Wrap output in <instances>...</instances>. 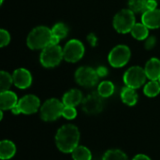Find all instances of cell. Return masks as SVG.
<instances>
[{
    "mask_svg": "<svg viewBox=\"0 0 160 160\" xmlns=\"http://www.w3.org/2000/svg\"><path fill=\"white\" fill-rule=\"evenodd\" d=\"M155 43H156V38H155L154 37H148L147 41H146V43H145L146 48H147V49H151V48H153V47H154V45H155Z\"/></svg>",
    "mask_w": 160,
    "mask_h": 160,
    "instance_id": "cell-29",
    "label": "cell"
},
{
    "mask_svg": "<svg viewBox=\"0 0 160 160\" xmlns=\"http://www.w3.org/2000/svg\"><path fill=\"white\" fill-rule=\"evenodd\" d=\"M114 84L110 81H103L98 86V94L102 98H109L114 93Z\"/></svg>",
    "mask_w": 160,
    "mask_h": 160,
    "instance_id": "cell-22",
    "label": "cell"
},
{
    "mask_svg": "<svg viewBox=\"0 0 160 160\" xmlns=\"http://www.w3.org/2000/svg\"><path fill=\"white\" fill-rule=\"evenodd\" d=\"M131 56L130 49L124 44H120L112 48V50L109 52L108 61L112 68H119L126 66Z\"/></svg>",
    "mask_w": 160,
    "mask_h": 160,
    "instance_id": "cell-7",
    "label": "cell"
},
{
    "mask_svg": "<svg viewBox=\"0 0 160 160\" xmlns=\"http://www.w3.org/2000/svg\"><path fill=\"white\" fill-rule=\"evenodd\" d=\"M9 41H10L9 33L5 29H1L0 30V46L5 47V46L8 45Z\"/></svg>",
    "mask_w": 160,
    "mask_h": 160,
    "instance_id": "cell-28",
    "label": "cell"
},
{
    "mask_svg": "<svg viewBox=\"0 0 160 160\" xmlns=\"http://www.w3.org/2000/svg\"><path fill=\"white\" fill-rule=\"evenodd\" d=\"M18 102L19 99L14 92L7 90L0 93V109L2 111H11L15 106H17Z\"/></svg>",
    "mask_w": 160,
    "mask_h": 160,
    "instance_id": "cell-14",
    "label": "cell"
},
{
    "mask_svg": "<svg viewBox=\"0 0 160 160\" xmlns=\"http://www.w3.org/2000/svg\"><path fill=\"white\" fill-rule=\"evenodd\" d=\"M12 79L13 84L19 89H26L30 87L33 81L31 72L24 68L15 69L12 73Z\"/></svg>",
    "mask_w": 160,
    "mask_h": 160,
    "instance_id": "cell-12",
    "label": "cell"
},
{
    "mask_svg": "<svg viewBox=\"0 0 160 160\" xmlns=\"http://www.w3.org/2000/svg\"><path fill=\"white\" fill-rule=\"evenodd\" d=\"M149 0H129L128 7L134 13H144L148 10Z\"/></svg>",
    "mask_w": 160,
    "mask_h": 160,
    "instance_id": "cell-23",
    "label": "cell"
},
{
    "mask_svg": "<svg viewBox=\"0 0 160 160\" xmlns=\"http://www.w3.org/2000/svg\"><path fill=\"white\" fill-rule=\"evenodd\" d=\"M64 59L63 48L59 45H52L50 44L41 50L39 55L40 64L47 68H52L57 67L61 61Z\"/></svg>",
    "mask_w": 160,
    "mask_h": 160,
    "instance_id": "cell-3",
    "label": "cell"
},
{
    "mask_svg": "<svg viewBox=\"0 0 160 160\" xmlns=\"http://www.w3.org/2000/svg\"><path fill=\"white\" fill-rule=\"evenodd\" d=\"M132 160H152L148 156L144 155V154H139L137 155Z\"/></svg>",
    "mask_w": 160,
    "mask_h": 160,
    "instance_id": "cell-30",
    "label": "cell"
},
{
    "mask_svg": "<svg viewBox=\"0 0 160 160\" xmlns=\"http://www.w3.org/2000/svg\"><path fill=\"white\" fill-rule=\"evenodd\" d=\"M40 100L37 96L26 95L19 99L17 106L11 110V112L15 115L20 113L29 115L36 113L38 110H40Z\"/></svg>",
    "mask_w": 160,
    "mask_h": 160,
    "instance_id": "cell-6",
    "label": "cell"
},
{
    "mask_svg": "<svg viewBox=\"0 0 160 160\" xmlns=\"http://www.w3.org/2000/svg\"><path fill=\"white\" fill-rule=\"evenodd\" d=\"M102 97L98 94H90L86 98H83L82 110L86 114L89 115H96L101 112L103 110V100Z\"/></svg>",
    "mask_w": 160,
    "mask_h": 160,
    "instance_id": "cell-11",
    "label": "cell"
},
{
    "mask_svg": "<svg viewBox=\"0 0 160 160\" xmlns=\"http://www.w3.org/2000/svg\"><path fill=\"white\" fill-rule=\"evenodd\" d=\"M83 100L82 93L79 89H70L67 93L64 94L62 102L65 106L76 107L81 104Z\"/></svg>",
    "mask_w": 160,
    "mask_h": 160,
    "instance_id": "cell-16",
    "label": "cell"
},
{
    "mask_svg": "<svg viewBox=\"0 0 160 160\" xmlns=\"http://www.w3.org/2000/svg\"><path fill=\"white\" fill-rule=\"evenodd\" d=\"M130 33L135 39L143 40V39L148 38L149 28L142 22H136L135 25L133 26V28L131 29Z\"/></svg>",
    "mask_w": 160,
    "mask_h": 160,
    "instance_id": "cell-19",
    "label": "cell"
},
{
    "mask_svg": "<svg viewBox=\"0 0 160 160\" xmlns=\"http://www.w3.org/2000/svg\"><path fill=\"white\" fill-rule=\"evenodd\" d=\"M102 160H128V158L122 150L111 149L103 155Z\"/></svg>",
    "mask_w": 160,
    "mask_h": 160,
    "instance_id": "cell-25",
    "label": "cell"
},
{
    "mask_svg": "<svg viewBox=\"0 0 160 160\" xmlns=\"http://www.w3.org/2000/svg\"><path fill=\"white\" fill-rule=\"evenodd\" d=\"M97 71H98V73L99 77H101V76H105V75L107 74V69H106L105 68H103V67L98 68L97 69Z\"/></svg>",
    "mask_w": 160,
    "mask_h": 160,
    "instance_id": "cell-31",
    "label": "cell"
},
{
    "mask_svg": "<svg viewBox=\"0 0 160 160\" xmlns=\"http://www.w3.org/2000/svg\"><path fill=\"white\" fill-rule=\"evenodd\" d=\"M120 96H121L122 101L128 106L136 105L139 99V96L136 92V89L128 87V86H125L122 89Z\"/></svg>",
    "mask_w": 160,
    "mask_h": 160,
    "instance_id": "cell-18",
    "label": "cell"
},
{
    "mask_svg": "<svg viewBox=\"0 0 160 160\" xmlns=\"http://www.w3.org/2000/svg\"><path fill=\"white\" fill-rule=\"evenodd\" d=\"M135 23V13L129 8H124L117 12L112 21L114 29L120 34H127L130 32Z\"/></svg>",
    "mask_w": 160,
    "mask_h": 160,
    "instance_id": "cell-4",
    "label": "cell"
},
{
    "mask_svg": "<svg viewBox=\"0 0 160 160\" xmlns=\"http://www.w3.org/2000/svg\"><path fill=\"white\" fill-rule=\"evenodd\" d=\"M73 160H92L91 151L83 145H79L71 153Z\"/></svg>",
    "mask_w": 160,
    "mask_h": 160,
    "instance_id": "cell-20",
    "label": "cell"
},
{
    "mask_svg": "<svg viewBox=\"0 0 160 160\" xmlns=\"http://www.w3.org/2000/svg\"><path fill=\"white\" fill-rule=\"evenodd\" d=\"M159 82H160V80H159Z\"/></svg>",
    "mask_w": 160,
    "mask_h": 160,
    "instance_id": "cell-32",
    "label": "cell"
},
{
    "mask_svg": "<svg viewBox=\"0 0 160 160\" xmlns=\"http://www.w3.org/2000/svg\"><path fill=\"white\" fill-rule=\"evenodd\" d=\"M80 131L72 124L62 126L55 134V144L59 151L65 154H71L79 146Z\"/></svg>",
    "mask_w": 160,
    "mask_h": 160,
    "instance_id": "cell-1",
    "label": "cell"
},
{
    "mask_svg": "<svg viewBox=\"0 0 160 160\" xmlns=\"http://www.w3.org/2000/svg\"><path fill=\"white\" fill-rule=\"evenodd\" d=\"M147 76L144 68L139 66L129 68L124 74L123 80L126 86L138 89L142 87L146 82Z\"/></svg>",
    "mask_w": 160,
    "mask_h": 160,
    "instance_id": "cell-8",
    "label": "cell"
},
{
    "mask_svg": "<svg viewBox=\"0 0 160 160\" xmlns=\"http://www.w3.org/2000/svg\"><path fill=\"white\" fill-rule=\"evenodd\" d=\"M64 103L57 98H50L46 100L40 107V118L45 122H52L62 116Z\"/></svg>",
    "mask_w": 160,
    "mask_h": 160,
    "instance_id": "cell-5",
    "label": "cell"
},
{
    "mask_svg": "<svg viewBox=\"0 0 160 160\" xmlns=\"http://www.w3.org/2000/svg\"><path fill=\"white\" fill-rule=\"evenodd\" d=\"M12 84H13L12 75H10L8 72L1 71V73H0V89H1V92L9 90V88Z\"/></svg>",
    "mask_w": 160,
    "mask_h": 160,
    "instance_id": "cell-26",
    "label": "cell"
},
{
    "mask_svg": "<svg viewBox=\"0 0 160 160\" xmlns=\"http://www.w3.org/2000/svg\"><path fill=\"white\" fill-rule=\"evenodd\" d=\"M84 46L79 39H70L63 48L64 59L69 63L80 61L84 55Z\"/></svg>",
    "mask_w": 160,
    "mask_h": 160,
    "instance_id": "cell-9",
    "label": "cell"
},
{
    "mask_svg": "<svg viewBox=\"0 0 160 160\" xmlns=\"http://www.w3.org/2000/svg\"><path fill=\"white\" fill-rule=\"evenodd\" d=\"M52 38V29L43 25L37 26L28 34L26 44L31 50H43L50 45Z\"/></svg>",
    "mask_w": 160,
    "mask_h": 160,
    "instance_id": "cell-2",
    "label": "cell"
},
{
    "mask_svg": "<svg viewBox=\"0 0 160 160\" xmlns=\"http://www.w3.org/2000/svg\"><path fill=\"white\" fill-rule=\"evenodd\" d=\"M52 37H54V38H58L59 40H61V39L65 38L68 36V27L63 22H57L52 26Z\"/></svg>",
    "mask_w": 160,
    "mask_h": 160,
    "instance_id": "cell-24",
    "label": "cell"
},
{
    "mask_svg": "<svg viewBox=\"0 0 160 160\" xmlns=\"http://www.w3.org/2000/svg\"><path fill=\"white\" fill-rule=\"evenodd\" d=\"M143 93L148 98H155L160 93L159 81H149L143 87Z\"/></svg>",
    "mask_w": 160,
    "mask_h": 160,
    "instance_id": "cell-21",
    "label": "cell"
},
{
    "mask_svg": "<svg viewBox=\"0 0 160 160\" xmlns=\"http://www.w3.org/2000/svg\"><path fill=\"white\" fill-rule=\"evenodd\" d=\"M62 116L67 119V120H72L74 118H76L77 116V111L75 109V107H70V106H65L63 112H62Z\"/></svg>",
    "mask_w": 160,
    "mask_h": 160,
    "instance_id": "cell-27",
    "label": "cell"
},
{
    "mask_svg": "<svg viewBox=\"0 0 160 160\" xmlns=\"http://www.w3.org/2000/svg\"><path fill=\"white\" fill-rule=\"evenodd\" d=\"M99 75L96 69L90 67H81L75 72V81L83 87H93L98 82Z\"/></svg>",
    "mask_w": 160,
    "mask_h": 160,
    "instance_id": "cell-10",
    "label": "cell"
},
{
    "mask_svg": "<svg viewBox=\"0 0 160 160\" xmlns=\"http://www.w3.org/2000/svg\"><path fill=\"white\" fill-rule=\"evenodd\" d=\"M16 154V145L9 140H3L0 142V158L8 160L12 158Z\"/></svg>",
    "mask_w": 160,
    "mask_h": 160,
    "instance_id": "cell-17",
    "label": "cell"
},
{
    "mask_svg": "<svg viewBox=\"0 0 160 160\" xmlns=\"http://www.w3.org/2000/svg\"><path fill=\"white\" fill-rule=\"evenodd\" d=\"M147 79L150 81L160 80V60L158 58L153 57L148 60L144 68Z\"/></svg>",
    "mask_w": 160,
    "mask_h": 160,
    "instance_id": "cell-15",
    "label": "cell"
},
{
    "mask_svg": "<svg viewBox=\"0 0 160 160\" xmlns=\"http://www.w3.org/2000/svg\"><path fill=\"white\" fill-rule=\"evenodd\" d=\"M142 22L149 29H157L160 27V9L156 8L147 10L142 15Z\"/></svg>",
    "mask_w": 160,
    "mask_h": 160,
    "instance_id": "cell-13",
    "label": "cell"
}]
</instances>
